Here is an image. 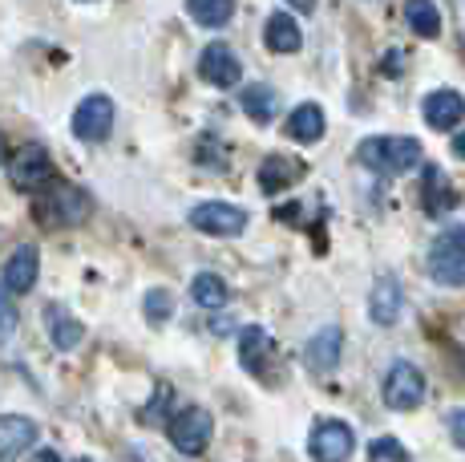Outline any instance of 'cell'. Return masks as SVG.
<instances>
[{
	"mask_svg": "<svg viewBox=\"0 0 465 462\" xmlns=\"http://www.w3.org/2000/svg\"><path fill=\"white\" fill-rule=\"evenodd\" d=\"M361 163L381 175H405L421 158V142L417 138H364L361 142Z\"/></svg>",
	"mask_w": 465,
	"mask_h": 462,
	"instance_id": "obj_1",
	"label": "cell"
},
{
	"mask_svg": "<svg viewBox=\"0 0 465 462\" xmlns=\"http://www.w3.org/2000/svg\"><path fill=\"white\" fill-rule=\"evenodd\" d=\"M429 272L437 284H450V288H465V227H450L433 239V252H429Z\"/></svg>",
	"mask_w": 465,
	"mask_h": 462,
	"instance_id": "obj_2",
	"label": "cell"
},
{
	"mask_svg": "<svg viewBox=\"0 0 465 462\" xmlns=\"http://www.w3.org/2000/svg\"><path fill=\"white\" fill-rule=\"evenodd\" d=\"M425 402V373L409 361H397L384 373V406L389 410H417Z\"/></svg>",
	"mask_w": 465,
	"mask_h": 462,
	"instance_id": "obj_3",
	"label": "cell"
},
{
	"mask_svg": "<svg viewBox=\"0 0 465 462\" xmlns=\"http://www.w3.org/2000/svg\"><path fill=\"white\" fill-rule=\"evenodd\" d=\"M211 434H214V422H211L207 410H199V406L178 410L170 417V442H174V450H183V455H191V458L211 447Z\"/></svg>",
	"mask_w": 465,
	"mask_h": 462,
	"instance_id": "obj_4",
	"label": "cell"
},
{
	"mask_svg": "<svg viewBox=\"0 0 465 462\" xmlns=\"http://www.w3.org/2000/svg\"><path fill=\"white\" fill-rule=\"evenodd\" d=\"M191 227L203 236L235 239L247 231V211L235 203H199V207H191Z\"/></svg>",
	"mask_w": 465,
	"mask_h": 462,
	"instance_id": "obj_5",
	"label": "cell"
},
{
	"mask_svg": "<svg viewBox=\"0 0 465 462\" xmlns=\"http://www.w3.org/2000/svg\"><path fill=\"white\" fill-rule=\"evenodd\" d=\"M114 97H105V94H89L82 105L74 110V135L82 138V142H102V138H110V130H114Z\"/></svg>",
	"mask_w": 465,
	"mask_h": 462,
	"instance_id": "obj_6",
	"label": "cell"
},
{
	"mask_svg": "<svg viewBox=\"0 0 465 462\" xmlns=\"http://www.w3.org/2000/svg\"><path fill=\"white\" fill-rule=\"evenodd\" d=\"M37 216L45 224H82L89 216V199L82 195V186H69V183H57L49 191V199L37 203Z\"/></svg>",
	"mask_w": 465,
	"mask_h": 462,
	"instance_id": "obj_7",
	"label": "cell"
},
{
	"mask_svg": "<svg viewBox=\"0 0 465 462\" xmlns=\"http://www.w3.org/2000/svg\"><path fill=\"white\" fill-rule=\"evenodd\" d=\"M352 447H356L352 430H348L344 422H336V417L316 422L312 442H308V450H312V458H316V462H348V458H352Z\"/></svg>",
	"mask_w": 465,
	"mask_h": 462,
	"instance_id": "obj_8",
	"label": "cell"
},
{
	"mask_svg": "<svg viewBox=\"0 0 465 462\" xmlns=\"http://www.w3.org/2000/svg\"><path fill=\"white\" fill-rule=\"evenodd\" d=\"M49 171H53L49 150L33 142V146H21L13 155V163H8V183H13L16 191H37V186L49 183Z\"/></svg>",
	"mask_w": 465,
	"mask_h": 462,
	"instance_id": "obj_9",
	"label": "cell"
},
{
	"mask_svg": "<svg viewBox=\"0 0 465 462\" xmlns=\"http://www.w3.org/2000/svg\"><path fill=\"white\" fill-rule=\"evenodd\" d=\"M199 74H203V82L219 85V90H231V85H239V77H243V65H239V57L227 45H207L199 57Z\"/></svg>",
	"mask_w": 465,
	"mask_h": 462,
	"instance_id": "obj_10",
	"label": "cell"
},
{
	"mask_svg": "<svg viewBox=\"0 0 465 462\" xmlns=\"http://www.w3.org/2000/svg\"><path fill=\"white\" fill-rule=\"evenodd\" d=\"M37 272H41V256L33 244H21L13 256H8L5 264V292H16V296H25V292H33V284H37Z\"/></svg>",
	"mask_w": 465,
	"mask_h": 462,
	"instance_id": "obj_11",
	"label": "cell"
},
{
	"mask_svg": "<svg viewBox=\"0 0 465 462\" xmlns=\"http://www.w3.org/2000/svg\"><path fill=\"white\" fill-rule=\"evenodd\" d=\"M37 422L21 414H0V458H16L25 455L29 447H37Z\"/></svg>",
	"mask_w": 465,
	"mask_h": 462,
	"instance_id": "obj_12",
	"label": "cell"
},
{
	"mask_svg": "<svg viewBox=\"0 0 465 462\" xmlns=\"http://www.w3.org/2000/svg\"><path fill=\"white\" fill-rule=\"evenodd\" d=\"M340 349H344V333L336 325H324L303 349V361H308L312 373H332L340 366Z\"/></svg>",
	"mask_w": 465,
	"mask_h": 462,
	"instance_id": "obj_13",
	"label": "cell"
},
{
	"mask_svg": "<svg viewBox=\"0 0 465 462\" xmlns=\"http://www.w3.org/2000/svg\"><path fill=\"white\" fill-rule=\"evenodd\" d=\"M465 118V97L458 90H437L425 97V122L433 130H453Z\"/></svg>",
	"mask_w": 465,
	"mask_h": 462,
	"instance_id": "obj_14",
	"label": "cell"
},
{
	"mask_svg": "<svg viewBox=\"0 0 465 462\" xmlns=\"http://www.w3.org/2000/svg\"><path fill=\"white\" fill-rule=\"evenodd\" d=\"M263 41L272 53H296L303 45V33L296 25V16L288 13H272L267 16V29H263Z\"/></svg>",
	"mask_w": 465,
	"mask_h": 462,
	"instance_id": "obj_15",
	"label": "cell"
},
{
	"mask_svg": "<svg viewBox=\"0 0 465 462\" xmlns=\"http://www.w3.org/2000/svg\"><path fill=\"white\" fill-rule=\"evenodd\" d=\"M288 135L296 142H320L324 138V110L312 102L296 105V110L288 114Z\"/></svg>",
	"mask_w": 465,
	"mask_h": 462,
	"instance_id": "obj_16",
	"label": "cell"
},
{
	"mask_svg": "<svg viewBox=\"0 0 465 462\" xmlns=\"http://www.w3.org/2000/svg\"><path fill=\"white\" fill-rule=\"evenodd\" d=\"M45 325H49V336H53V345H57V349H74V345L82 341V321H74V316H69L61 305L45 308Z\"/></svg>",
	"mask_w": 465,
	"mask_h": 462,
	"instance_id": "obj_17",
	"label": "cell"
},
{
	"mask_svg": "<svg viewBox=\"0 0 465 462\" xmlns=\"http://www.w3.org/2000/svg\"><path fill=\"white\" fill-rule=\"evenodd\" d=\"M369 308H372V321L377 325H392L401 316V288L397 280H377V288H372L369 296Z\"/></svg>",
	"mask_w": 465,
	"mask_h": 462,
	"instance_id": "obj_18",
	"label": "cell"
},
{
	"mask_svg": "<svg viewBox=\"0 0 465 462\" xmlns=\"http://www.w3.org/2000/svg\"><path fill=\"white\" fill-rule=\"evenodd\" d=\"M186 13L203 25V29H223L235 16V0H186Z\"/></svg>",
	"mask_w": 465,
	"mask_h": 462,
	"instance_id": "obj_19",
	"label": "cell"
},
{
	"mask_svg": "<svg viewBox=\"0 0 465 462\" xmlns=\"http://www.w3.org/2000/svg\"><path fill=\"white\" fill-rule=\"evenodd\" d=\"M405 21L417 37H437L441 33V13L433 8V0H405Z\"/></svg>",
	"mask_w": 465,
	"mask_h": 462,
	"instance_id": "obj_20",
	"label": "cell"
},
{
	"mask_svg": "<svg viewBox=\"0 0 465 462\" xmlns=\"http://www.w3.org/2000/svg\"><path fill=\"white\" fill-rule=\"evenodd\" d=\"M239 102H243V114L255 122H272L275 118V105H280V97H275L272 85H247L243 94H239Z\"/></svg>",
	"mask_w": 465,
	"mask_h": 462,
	"instance_id": "obj_21",
	"label": "cell"
},
{
	"mask_svg": "<svg viewBox=\"0 0 465 462\" xmlns=\"http://www.w3.org/2000/svg\"><path fill=\"white\" fill-rule=\"evenodd\" d=\"M296 175H300L296 163H288L283 155H272V158H263V166H259V186H263L267 195H275L296 179Z\"/></svg>",
	"mask_w": 465,
	"mask_h": 462,
	"instance_id": "obj_22",
	"label": "cell"
},
{
	"mask_svg": "<svg viewBox=\"0 0 465 462\" xmlns=\"http://www.w3.org/2000/svg\"><path fill=\"white\" fill-rule=\"evenodd\" d=\"M191 296H194V305H203V308H223L231 300V288L223 284V276H214V272H199L191 284Z\"/></svg>",
	"mask_w": 465,
	"mask_h": 462,
	"instance_id": "obj_23",
	"label": "cell"
},
{
	"mask_svg": "<svg viewBox=\"0 0 465 462\" xmlns=\"http://www.w3.org/2000/svg\"><path fill=\"white\" fill-rule=\"evenodd\" d=\"M267 349H272V336L263 328H243V336H239V361H243V369L263 373Z\"/></svg>",
	"mask_w": 465,
	"mask_h": 462,
	"instance_id": "obj_24",
	"label": "cell"
},
{
	"mask_svg": "<svg viewBox=\"0 0 465 462\" xmlns=\"http://www.w3.org/2000/svg\"><path fill=\"white\" fill-rule=\"evenodd\" d=\"M369 462H413V458L397 438H377L369 447Z\"/></svg>",
	"mask_w": 465,
	"mask_h": 462,
	"instance_id": "obj_25",
	"label": "cell"
},
{
	"mask_svg": "<svg viewBox=\"0 0 465 462\" xmlns=\"http://www.w3.org/2000/svg\"><path fill=\"white\" fill-rule=\"evenodd\" d=\"M146 316H150V321H158V325H163L166 316H170V292H166V288L146 292Z\"/></svg>",
	"mask_w": 465,
	"mask_h": 462,
	"instance_id": "obj_26",
	"label": "cell"
},
{
	"mask_svg": "<svg viewBox=\"0 0 465 462\" xmlns=\"http://www.w3.org/2000/svg\"><path fill=\"white\" fill-rule=\"evenodd\" d=\"M13 328H16V308H13V300H8L5 284H0V336L13 333Z\"/></svg>",
	"mask_w": 465,
	"mask_h": 462,
	"instance_id": "obj_27",
	"label": "cell"
},
{
	"mask_svg": "<svg viewBox=\"0 0 465 462\" xmlns=\"http://www.w3.org/2000/svg\"><path fill=\"white\" fill-rule=\"evenodd\" d=\"M450 434H453V442L465 450V410H453L450 414Z\"/></svg>",
	"mask_w": 465,
	"mask_h": 462,
	"instance_id": "obj_28",
	"label": "cell"
},
{
	"mask_svg": "<svg viewBox=\"0 0 465 462\" xmlns=\"http://www.w3.org/2000/svg\"><path fill=\"white\" fill-rule=\"evenodd\" d=\"M33 462H61V455H57V450H41V455L33 458Z\"/></svg>",
	"mask_w": 465,
	"mask_h": 462,
	"instance_id": "obj_29",
	"label": "cell"
},
{
	"mask_svg": "<svg viewBox=\"0 0 465 462\" xmlns=\"http://www.w3.org/2000/svg\"><path fill=\"white\" fill-rule=\"evenodd\" d=\"M292 5H296L300 13H312V8H316V0H292Z\"/></svg>",
	"mask_w": 465,
	"mask_h": 462,
	"instance_id": "obj_30",
	"label": "cell"
},
{
	"mask_svg": "<svg viewBox=\"0 0 465 462\" xmlns=\"http://www.w3.org/2000/svg\"><path fill=\"white\" fill-rule=\"evenodd\" d=\"M453 150H458V155L465 158V130H461V135H458V142H453Z\"/></svg>",
	"mask_w": 465,
	"mask_h": 462,
	"instance_id": "obj_31",
	"label": "cell"
},
{
	"mask_svg": "<svg viewBox=\"0 0 465 462\" xmlns=\"http://www.w3.org/2000/svg\"><path fill=\"white\" fill-rule=\"evenodd\" d=\"M0 163H5V138H0Z\"/></svg>",
	"mask_w": 465,
	"mask_h": 462,
	"instance_id": "obj_32",
	"label": "cell"
}]
</instances>
